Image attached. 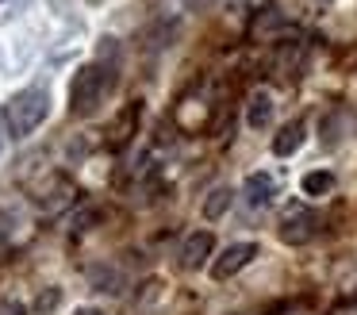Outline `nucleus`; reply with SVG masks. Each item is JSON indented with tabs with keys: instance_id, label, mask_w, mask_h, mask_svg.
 I'll return each mask as SVG.
<instances>
[{
	"instance_id": "nucleus-13",
	"label": "nucleus",
	"mask_w": 357,
	"mask_h": 315,
	"mask_svg": "<svg viewBox=\"0 0 357 315\" xmlns=\"http://www.w3.org/2000/svg\"><path fill=\"white\" fill-rule=\"evenodd\" d=\"M73 315H104V312H100V307H77Z\"/></svg>"
},
{
	"instance_id": "nucleus-14",
	"label": "nucleus",
	"mask_w": 357,
	"mask_h": 315,
	"mask_svg": "<svg viewBox=\"0 0 357 315\" xmlns=\"http://www.w3.org/2000/svg\"><path fill=\"white\" fill-rule=\"evenodd\" d=\"M0 146H4V138H0Z\"/></svg>"
},
{
	"instance_id": "nucleus-3",
	"label": "nucleus",
	"mask_w": 357,
	"mask_h": 315,
	"mask_svg": "<svg viewBox=\"0 0 357 315\" xmlns=\"http://www.w3.org/2000/svg\"><path fill=\"white\" fill-rule=\"evenodd\" d=\"M311 230H315V212H311V207H303V204L284 207V215H280V238H284L288 246L307 242Z\"/></svg>"
},
{
	"instance_id": "nucleus-4",
	"label": "nucleus",
	"mask_w": 357,
	"mask_h": 315,
	"mask_svg": "<svg viewBox=\"0 0 357 315\" xmlns=\"http://www.w3.org/2000/svg\"><path fill=\"white\" fill-rule=\"evenodd\" d=\"M254 258H257V246L254 242H234V246H227V250L211 261V277H215V281H231V277L242 273Z\"/></svg>"
},
{
	"instance_id": "nucleus-2",
	"label": "nucleus",
	"mask_w": 357,
	"mask_h": 315,
	"mask_svg": "<svg viewBox=\"0 0 357 315\" xmlns=\"http://www.w3.org/2000/svg\"><path fill=\"white\" fill-rule=\"evenodd\" d=\"M50 115V92L47 89H24L4 104V127L12 138H27L43 119Z\"/></svg>"
},
{
	"instance_id": "nucleus-7",
	"label": "nucleus",
	"mask_w": 357,
	"mask_h": 315,
	"mask_svg": "<svg viewBox=\"0 0 357 315\" xmlns=\"http://www.w3.org/2000/svg\"><path fill=\"white\" fill-rule=\"evenodd\" d=\"M303 138H307V123H303V119H288L284 127L273 135V154H277V158H288V154H296L303 146Z\"/></svg>"
},
{
	"instance_id": "nucleus-11",
	"label": "nucleus",
	"mask_w": 357,
	"mask_h": 315,
	"mask_svg": "<svg viewBox=\"0 0 357 315\" xmlns=\"http://www.w3.org/2000/svg\"><path fill=\"white\" fill-rule=\"evenodd\" d=\"M58 304H62V288H47L39 300H35V312H39V315H47V312H54Z\"/></svg>"
},
{
	"instance_id": "nucleus-12",
	"label": "nucleus",
	"mask_w": 357,
	"mask_h": 315,
	"mask_svg": "<svg viewBox=\"0 0 357 315\" xmlns=\"http://www.w3.org/2000/svg\"><path fill=\"white\" fill-rule=\"evenodd\" d=\"M0 315H27V304L24 300H4V304H0Z\"/></svg>"
},
{
	"instance_id": "nucleus-8",
	"label": "nucleus",
	"mask_w": 357,
	"mask_h": 315,
	"mask_svg": "<svg viewBox=\"0 0 357 315\" xmlns=\"http://www.w3.org/2000/svg\"><path fill=\"white\" fill-rule=\"evenodd\" d=\"M246 123H250V131H265L273 123V92H265V89H254L250 92V100H246Z\"/></svg>"
},
{
	"instance_id": "nucleus-1",
	"label": "nucleus",
	"mask_w": 357,
	"mask_h": 315,
	"mask_svg": "<svg viewBox=\"0 0 357 315\" xmlns=\"http://www.w3.org/2000/svg\"><path fill=\"white\" fill-rule=\"evenodd\" d=\"M116 85V73L100 61H89L73 73V85H70V112L73 115H93L96 108L104 104L108 89Z\"/></svg>"
},
{
	"instance_id": "nucleus-9",
	"label": "nucleus",
	"mask_w": 357,
	"mask_h": 315,
	"mask_svg": "<svg viewBox=\"0 0 357 315\" xmlns=\"http://www.w3.org/2000/svg\"><path fill=\"white\" fill-rule=\"evenodd\" d=\"M300 189H303V196H326L334 189V173L331 169H311V173H303Z\"/></svg>"
},
{
	"instance_id": "nucleus-6",
	"label": "nucleus",
	"mask_w": 357,
	"mask_h": 315,
	"mask_svg": "<svg viewBox=\"0 0 357 315\" xmlns=\"http://www.w3.org/2000/svg\"><path fill=\"white\" fill-rule=\"evenodd\" d=\"M242 196H246L250 207H269L277 200V181L269 173H250L246 184H242Z\"/></svg>"
},
{
	"instance_id": "nucleus-5",
	"label": "nucleus",
	"mask_w": 357,
	"mask_h": 315,
	"mask_svg": "<svg viewBox=\"0 0 357 315\" xmlns=\"http://www.w3.org/2000/svg\"><path fill=\"white\" fill-rule=\"evenodd\" d=\"M211 250H215V235H211V230H192V235L185 238V246H181V265L204 269V261L211 258Z\"/></svg>"
},
{
	"instance_id": "nucleus-10",
	"label": "nucleus",
	"mask_w": 357,
	"mask_h": 315,
	"mask_svg": "<svg viewBox=\"0 0 357 315\" xmlns=\"http://www.w3.org/2000/svg\"><path fill=\"white\" fill-rule=\"evenodd\" d=\"M231 200H234V192L227 189V184H219V189H211V196L204 200V219H219V215L231 207Z\"/></svg>"
}]
</instances>
